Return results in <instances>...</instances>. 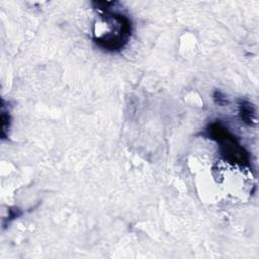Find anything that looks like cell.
<instances>
[{"instance_id": "3", "label": "cell", "mask_w": 259, "mask_h": 259, "mask_svg": "<svg viewBox=\"0 0 259 259\" xmlns=\"http://www.w3.org/2000/svg\"><path fill=\"white\" fill-rule=\"evenodd\" d=\"M239 117L241 121L246 125H254L256 123V108L248 100L239 101Z\"/></svg>"}, {"instance_id": "4", "label": "cell", "mask_w": 259, "mask_h": 259, "mask_svg": "<svg viewBox=\"0 0 259 259\" xmlns=\"http://www.w3.org/2000/svg\"><path fill=\"white\" fill-rule=\"evenodd\" d=\"M213 100H214V102L217 103V104H219V105H221V106H224V105H226L227 103H228V100H227V98H226V96L220 91V90H215L214 92H213Z\"/></svg>"}, {"instance_id": "2", "label": "cell", "mask_w": 259, "mask_h": 259, "mask_svg": "<svg viewBox=\"0 0 259 259\" xmlns=\"http://www.w3.org/2000/svg\"><path fill=\"white\" fill-rule=\"evenodd\" d=\"M204 135L218 143L222 157L232 164L249 166V154L240 145L234 135L221 122H211L206 128Z\"/></svg>"}, {"instance_id": "1", "label": "cell", "mask_w": 259, "mask_h": 259, "mask_svg": "<svg viewBox=\"0 0 259 259\" xmlns=\"http://www.w3.org/2000/svg\"><path fill=\"white\" fill-rule=\"evenodd\" d=\"M109 9L102 10L100 17L110 25L111 30L104 35L94 36L93 41L105 51L118 52L127 44L132 35V22L122 13L111 12Z\"/></svg>"}]
</instances>
